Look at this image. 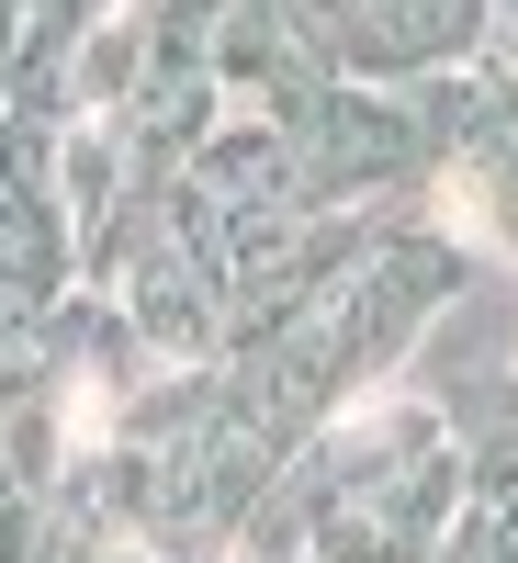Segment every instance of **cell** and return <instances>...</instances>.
<instances>
[{
	"label": "cell",
	"mask_w": 518,
	"mask_h": 563,
	"mask_svg": "<svg viewBox=\"0 0 518 563\" xmlns=\"http://www.w3.org/2000/svg\"><path fill=\"white\" fill-rule=\"evenodd\" d=\"M406 102H417V135H429V214L462 249L518 271V57L485 45L474 68L417 79Z\"/></svg>",
	"instance_id": "6da1fadb"
},
{
	"label": "cell",
	"mask_w": 518,
	"mask_h": 563,
	"mask_svg": "<svg viewBox=\"0 0 518 563\" xmlns=\"http://www.w3.org/2000/svg\"><path fill=\"white\" fill-rule=\"evenodd\" d=\"M0 45H23V0H0Z\"/></svg>",
	"instance_id": "5b68a950"
},
{
	"label": "cell",
	"mask_w": 518,
	"mask_h": 563,
	"mask_svg": "<svg viewBox=\"0 0 518 563\" xmlns=\"http://www.w3.org/2000/svg\"><path fill=\"white\" fill-rule=\"evenodd\" d=\"M57 294H79V225L57 203V124L0 113V305L45 316Z\"/></svg>",
	"instance_id": "7a4b0ae2"
},
{
	"label": "cell",
	"mask_w": 518,
	"mask_h": 563,
	"mask_svg": "<svg viewBox=\"0 0 518 563\" xmlns=\"http://www.w3.org/2000/svg\"><path fill=\"white\" fill-rule=\"evenodd\" d=\"M135 90H147V12L124 0V12H102V23L68 45V124L79 113H124Z\"/></svg>",
	"instance_id": "277c9868"
},
{
	"label": "cell",
	"mask_w": 518,
	"mask_h": 563,
	"mask_svg": "<svg viewBox=\"0 0 518 563\" xmlns=\"http://www.w3.org/2000/svg\"><path fill=\"white\" fill-rule=\"evenodd\" d=\"M203 79H214L225 113H294V102H316L339 68H327V45L305 34L294 0H214V23H203Z\"/></svg>",
	"instance_id": "3957f363"
}]
</instances>
